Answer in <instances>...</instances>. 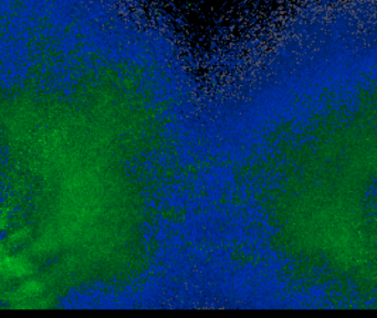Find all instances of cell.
Masks as SVG:
<instances>
[{
    "label": "cell",
    "instance_id": "277c9868",
    "mask_svg": "<svg viewBox=\"0 0 377 318\" xmlns=\"http://www.w3.org/2000/svg\"><path fill=\"white\" fill-rule=\"evenodd\" d=\"M9 221L11 218L8 216V213L0 211V233H3L9 228Z\"/></svg>",
    "mask_w": 377,
    "mask_h": 318
},
{
    "label": "cell",
    "instance_id": "7a4b0ae2",
    "mask_svg": "<svg viewBox=\"0 0 377 318\" xmlns=\"http://www.w3.org/2000/svg\"><path fill=\"white\" fill-rule=\"evenodd\" d=\"M45 282L40 278L30 276L21 280V284L17 286L13 291L15 301L17 302H33L40 298L45 293Z\"/></svg>",
    "mask_w": 377,
    "mask_h": 318
},
{
    "label": "cell",
    "instance_id": "5b68a950",
    "mask_svg": "<svg viewBox=\"0 0 377 318\" xmlns=\"http://www.w3.org/2000/svg\"><path fill=\"white\" fill-rule=\"evenodd\" d=\"M11 251V246H8L7 242L0 239V258H3L4 256L9 254Z\"/></svg>",
    "mask_w": 377,
    "mask_h": 318
},
{
    "label": "cell",
    "instance_id": "6da1fadb",
    "mask_svg": "<svg viewBox=\"0 0 377 318\" xmlns=\"http://www.w3.org/2000/svg\"><path fill=\"white\" fill-rule=\"evenodd\" d=\"M37 266L30 256L15 252L0 258V280H21L35 276Z\"/></svg>",
    "mask_w": 377,
    "mask_h": 318
},
{
    "label": "cell",
    "instance_id": "3957f363",
    "mask_svg": "<svg viewBox=\"0 0 377 318\" xmlns=\"http://www.w3.org/2000/svg\"><path fill=\"white\" fill-rule=\"evenodd\" d=\"M28 228H18L11 231V239L6 240L8 246H16V248L23 246V243L28 241Z\"/></svg>",
    "mask_w": 377,
    "mask_h": 318
}]
</instances>
